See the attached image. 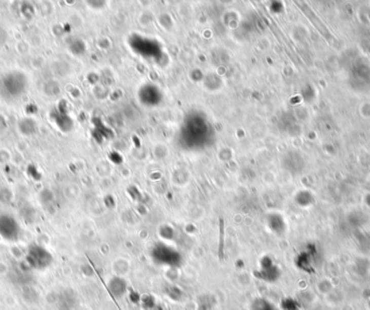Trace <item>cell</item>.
Segmentation results:
<instances>
[{
    "instance_id": "1",
    "label": "cell",
    "mask_w": 370,
    "mask_h": 310,
    "mask_svg": "<svg viewBox=\"0 0 370 310\" xmlns=\"http://www.w3.org/2000/svg\"><path fill=\"white\" fill-rule=\"evenodd\" d=\"M52 255L42 246H31L29 249L26 261L30 268L35 270H45L52 264Z\"/></svg>"
},
{
    "instance_id": "2",
    "label": "cell",
    "mask_w": 370,
    "mask_h": 310,
    "mask_svg": "<svg viewBox=\"0 0 370 310\" xmlns=\"http://www.w3.org/2000/svg\"><path fill=\"white\" fill-rule=\"evenodd\" d=\"M255 277L267 283H275L281 277V269L271 257L265 256L261 259L259 269L255 271Z\"/></svg>"
},
{
    "instance_id": "3",
    "label": "cell",
    "mask_w": 370,
    "mask_h": 310,
    "mask_svg": "<svg viewBox=\"0 0 370 310\" xmlns=\"http://www.w3.org/2000/svg\"><path fill=\"white\" fill-rule=\"evenodd\" d=\"M295 267L305 273L313 274L317 269V252L314 249H307L298 254L294 259Z\"/></svg>"
},
{
    "instance_id": "4",
    "label": "cell",
    "mask_w": 370,
    "mask_h": 310,
    "mask_svg": "<svg viewBox=\"0 0 370 310\" xmlns=\"http://www.w3.org/2000/svg\"><path fill=\"white\" fill-rule=\"evenodd\" d=\"M153 260L159 265L169 266V267H179L181 264V256L178 252L170 249L157 248L152 253Z\"/></svg>"
},
{
    "instance_id": "5",
    "label": "cell",
    "mask_w": 370,
    "mask_h": 310,
    "mask_svg": "<svg viewBox=\"0 0 370 310\" xmlns=\"http://www.w3.org/2000/svg\"><path fill=\"white\" fill-rule=\"evenodd\" d=\"M20 234V227L15 219L9 215L0 216V235L8 241L18 240Z\"/></svg>"
},
{
    "instance_id": "6",
    "label": "cell",
    "mask_w": 370,
    "mask_h": 310,
    "mask_svg": "<svg viewBox=\"0 0 370 310\" xmlns=\"http://www.w3.org/2000/svg\"><path fill=\"white\" fill-rule=\"evenodd\" d=\"M107 289L113 296L116 298H122L127 293L128 284L122 277L112 278L107 284Z\"/></svg>"
},
{
    "instance_id": "7",
    "label": "cell",
    "mask_w": 370,
    "mask_h": 310,
    "mask_svg": "<svg viewBox=\"0 0 370 310\" xmlns=\"http://www.w3.org/2000/svg\"><path fill=\"white\" fill-rule=\"evenodd\" d=\"M251 310H279L276 306L273 305L268 299L258 297L255 298L250 306Z\"/></svg>"
},
{
    "instance_id": "8",
    "label": "cell",
    "mask_w": 370,
    "mask_h": 310,
    "mask_svg": "<svg viewBox=\"0 0 370 310\" xmlns=\"http://www.w3.org/2000/svg\"><path fill=\"white\" fill-rule=\"evenodd\" d=\"M165 294L169 298H171L172 300H178V301L181 300L184 295L183 291L179 288V286L173 285V284H168L166 286Z\"/></svg>"
},
{
    "instance_id": "9",
    "label": "cell",
    "mask_w": 370,
    "mask_h": 310,
    "mask_svg": "<svg viewBox=\"0 0 370 310\" xmlns=\"http://www.w3.org/2000/svg\"><path fill=\"white\" fill-rule=\"evenodd\" d=\"M281 310H303L301 304L293 297H285L280 301Z\"/></svg>"
},
{
    "instance_id": "10",
    "label": "cell",
    "mask_w": 370,
    "mask_h": 310,
    "mask_svg": "<svg viewBox=\"0 0 370 310\" xmlns=\"http://www.w3.org/2000/svg\"><path fill=\"white\" fill-rule=\"evenodd\" d=\"M140 304L145 310H153L157 306L155 298L153 297L152 295H149V294H144V295H141Z\"/></svg>"
},
{
    "instance_id": "11",
    "label": "cell",
    "mask_w": 370,
    "mask_h": 310,
    "mask_svg": "<svg viewBox=\"0 0 370 310\" xmlns=\"http://www.w3.org/2000/svg\"><path fill=\"white\" fill-rule=\"evenodd\" d=\"M212 295H203L198 299V309L199 310H210L212 308Z\"/></svg>"
},
{
    "instance_id": "12",
    "label": "cell",
    "mask_w": 370,
    "mask_h": 310,
    "mask_svg": "<svg viewBox=\"0 0 370 310\" xmlns=\"http://www.w3.org/2000/svg\"><path fill=\"white\" fill-rule=\"evenodd\" d=\"M130 299H131V301H132V303H134V304H140V300H141V295H139V294H138V293H135V292H132V293L130 294Z\"/></svg>"
},
{
    "instance_id": "13",
    "label": "cell",
    "mask_w": 370,
    "mask_h": 310,
    "mask_svg": "<svg viewBox=\"0 0 370 310\" xmlns=\"http://www.w3.org/2000/svg\"><path fill=\"white\" fill-rule=\"evenodd\" d=\"M153 310H165V309H164L162 306H158V305H157V306H156L154 309H153Z\"/></svg>"
},
{
    "instance_id": "14",
    "label": "cell",
    "mask_w": 370,
    "mask_h": 310,
    "mask_svg": "<svg viewBox=\"0 0 370 310\" xmlns=\"http://www.w3.org/2000/svg\"><path fill=\"white\" fill-rule=\"evenodd\" d=\"M369 304H370V303H369ZM369 306H370V305H369Z\"/></svg>"
}]
</instances>
